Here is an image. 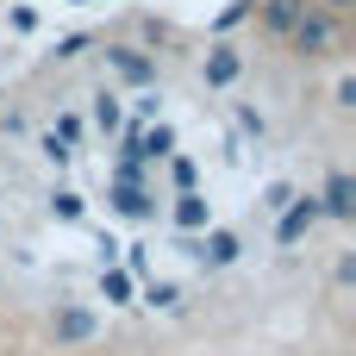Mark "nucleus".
Returning a JSON list of instances; mask_svg holds the SVG:
<instances>
[{
    "label": "nucleus",
    "instance_id": "1",
    "mask_svg": "<svg viewBox=\"0 0 356 356\" xmlns=\"http://www.w3.org/2000/svg\"><path fill=\"white\" fill-rule=\"evenodd\" d=\"M307 6L313 0H263V31H275V38H288L300 19H307Z\"/></svg>",
    "mask_w": 356,
    "mask_h": 356
}]
</instances>
